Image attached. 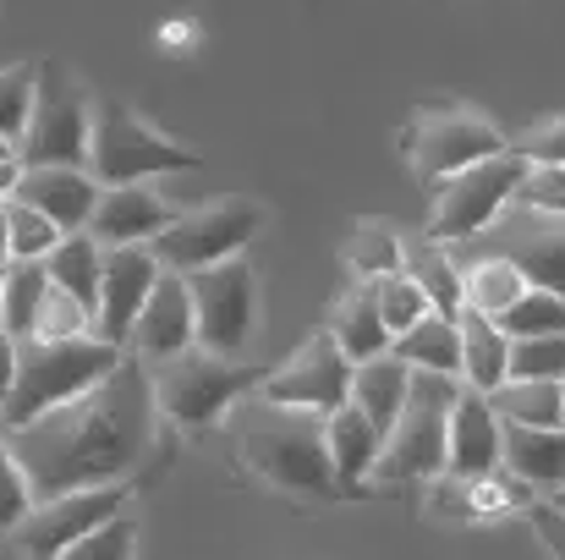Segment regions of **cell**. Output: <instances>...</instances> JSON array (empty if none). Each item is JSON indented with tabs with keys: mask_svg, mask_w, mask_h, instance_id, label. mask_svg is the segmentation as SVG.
Instances as JSON below:
<instances>
[{
	"mask_svg": "<svg viewBox=\"0 0 565 560\" xmlns=\"http://www.w3.org/2000/svg\"><path fill=\"white\" fill-rule=\"evenodd\" d=\"M182 209H171L149 182L132 187H99V203L88 214V236L99 247H132V242H154Z\"/></svg>",
	"mask_w": 565,
	"mask_h": 560,
	"instance_id": "obj_17",
	"label": "cell"
},
{
	"mask_svg": "<svg viewBox=\"0 0 565 560\" xmlns=\"http://www.w3.org/2000/svg\"><path fill=\"white\" fill-rule=\"evenodd\" d=\"M522 517H527V528L539 533V545L550 550V560H565V511H561V506H550V500H533Z\"/></svg>",
	"mask_w": 565,
	"mask_h": 560,
	"instance_id": "obj_44",
	"label": "cell"
},
{
	"mask_svg": "<svg viewBox=\"0 0 565 560\" xmlns=\"http://www.w3.org/2000/svg\"><path fill=\"white\" fill-rule=\"evenodd\" d=\"M550 506H561V511H565V489H561V495H550Z\"/></svg>",
	"mask_w": 565,
	"mask_h": 560,
	"instance_id": "obj_49",
	"label": "cell"
},
{
	"mask_svg": "<svg viewBox=\"0 0 565 560\" xmlns=\"http://www.w3.org/2000/svg\"><path fill=\"white\" fill-rule=\"evenodd\" d=\"M188 297L192 347H203L209 358L242 363L258 336V275L247 270V258H225V264L188 275Z\"/></svg>",
	"mask_w": 565,
	"mask_h": 560,
	"instance_id": "obj_10",
	"label": "cell"
},
{
	"mask_svg": "<svg viewBox=\"0 0 565 560\" xmlns=\"http://www.w3.org/2000/svg\"><path fill=\"white\" fill-rule=\"evenodd\" d=\"M44 275H50V286H61L72 303H83L94 314L99 308V281H105V247L88 231H72V236H61L50 247Z\"/></svg>",
	"mask_w": 565,
	"mask_h": 560,
	"instance_id": "obj_24",
	"label": "cell"
},
{
	"mask_svg": "<svg viewBox=\"0 0 565 560\" xmlns=\"http://www.w3.org/2000/svg\"><path fill=\"white\" fill-rule=\"evenodd\" d=\"M88 121H94V94L55 55H44L33 66V110L17 138V166H83Z\"/></svg>",
	"mask_w": 565,
	"mask_h": 560,
	"instance_id": "obj_7",
	"label": "cell"
},
{
	"mask_svg": "<svg viewBox=\"0 0 565 560\" xmlns=\"http://www.w3.org/2000/svg\"><path fill=\"white\" fill-rule=\"evenodd\" d=\"M121 358L127 352L110 347V341H99V336H66V341L22 336L17 341V379L0 395V429H22V423L66 406L72 395L94 390Z\"/></svg>",
	"mask_w": 565,
	"mask_h": 560,
	"instance_id": "obj_3",
	"label": "cell"
},
{
	"mask_svg": "<svg viewBox=\"0 0 565 560\" xmlns=\"http://www.w3.org/2000/svg\"><path fill=\"white\" fill-rule=\"evenodd\" d=\"M225 429H231V445H236L242 467L258 473L264 484H275L286 495H308V500H341L319 412L280 406V401H264L258 390H247L225 412Z\"/></svg>",
	"mask_w": 565,
	"mask_h": 560,
	"instance_id": "obj_2",
	"label": "cell"
},
{
	"mask_svg": "<svg viewBox=\"0 0 565 560\" xmlns=\"http://www.w3.org/2000/svg\"><path fill=\"white\" fill-rule=\"evenodd\" d=\"M258 369H242L231 358H209L203 347H188L177 358H160L149 363V384H154V401H160V418L188 429V434H203V429H220L225 412L258 390Z\"/></svg>",
	"mask_w": 565,
	"mask_h": 560,
	"instance_id": "obj_6",
	"label": "cell"
},
{
	"mask_svg": "<svg viewBox=\"0 0 565 560\" xmlns=\"http://www.w3.org/2000/svg\"><path fill=\"white\" fill-rule=\"evenodd\" d=\"M55 560H138V517L121 511V517L99 522L94 533H83L66 556H55Z\"/></svg>",
	"mask_w": 565,
	"mask_h": 560,
	"instance_id": "obj_36",
	"label": "cell"
},
{
	"mask_svg": "<svg viewBox=\"0 0 565 560\" xmlns=\"http://www.w3.org/2000/svg\"><path fill=\"white\" fill-rule=\"evenodd\" d=\"M401 231L395 225H384V220H358L352 225V236H347V270L358 275V281H379V275H395L401 270Z\"/></svg>",
	"mask_w": 565,
	"mask_h": 560,
	"instance_id": "obj_31",
	"label": "cell"
},
{
	"mask_svg": "<svg viewBox=\"0 0 565 560\" xmlns=\"http://www.w3.org/2000/svg\"><path fill=\"white\" fill-rule=\"evenodd\" d=\"M28 506H33V489H28V478H22V467H17L6 434H0V539L28 517Z\"/></svg>",
	"mask_w": 565,
	"mask_h": 560,
	"instance_id": "obj_42",
	"label": "cell"
},
{
	"mask_svg": "<svg viewBox=\"0 0 565 560\" xmlns=\"http://www.w3.org/2000/svg\"><path fill=\"white\" fill-rule=\"evenodd\" d=\"M369 292H374V308H379V325L390 330V341L401 336V330H412L423 314H428V297H423V286L406 275V270H395V275H379L369 281Z\"/></svg>",
	"mask_w": 565,
	"mask_h": 560,
	"instance_id": "obj_33",
	"label": "cell"
},
{
	"mask_svg": "<svg viewBox=\"0 0 565 560\" xmlns=\"http://www.w3.org/2000/svg\"><path fill=\"white\" fill-rule=\"evenodd\" d=\"M33 336H50V341H66V336H94V314H88L83 303H72L61 286H50V292H44V303H39Z\"/></svg>",
	"mask_w": 565,
	"mask_h": 560,
	"instance_id": "obj_38",
	"label": "cell"
},
{
	"mask_svg": "<svg viewBox=\"0 0 565 560\" xmlns=\"http://www.w3.org/2000/svg\"><path fill=\"white\" fill-rule=\"evenodd\" d=\"M505 149L522 155L527 166H565V116H550V121L522 127L516 138H505Z\"/></svg>",
	"mask_w": 565,
	"mask_h": 560,
	"instance_id": "obj_40",
	"label": "cell"
},
{
	"mask_svg": "<svg viewBox=\"0 0 565 560\" xmlns=\"http://www.w3.org/2000/svg\"><path fill=\"white\" fill-rule=\"evenodd\" d=\"M11 264V236H6V203H0V270Z\"/></svg>",
	"mask_w": 565,
	"mask_h": 560,
	"instance_id": "obj_47",
	"label": "cell"
},
{
	"mask_svg": "<svg viewBox=\"0 0 565 560\" xmlns=\"http://www.w3.org/2000/svg\"><path fill=\"white\" fill-rule=\"evenodd\" d=\"M522 177H527V160L505 149V155H489V160H478V166L434 182V209H428V231L423 236H434V242H467V236H478L516 198Z\"/></svg>",
	"mask_w": 565,
	"mask_h": 560,
	"instance_id": "obj_12",
	"label": "cell"
},
{
	"mask_svg": "<svg viewBox=\"0 0 565 560\" xmlns=\"http://www.w3.org/2000/svg\"><path fill=\"white\" fill-rule=\"evenodd\" d=\"M505 379H565V330L561 336H527V341H511Z\"/></svg>",
	"mask_w": 565,
	"mask_h": 560,
	"instance_id": "obj_37",
	"label": "cell"
},
{
	"mask_svg": "<svg viewBox=\"0 0 565 560\" xmlns=\"http://www.w3.org/2000/svg\"><path fill=\"white\" fill-rule=\"evenodd\" d=\"M11 198L39 209L61 236H72V231H88V214L99 203V182L83 166H22Z\"/></svg>",
	"mask_w": 565,
	"mask_h": 560,
	"instance_id": "obj_16",
	"label": "cell"
},
{
	"mask_svg": "<svg viewBox=\"0 0 565 560\" xmlns=\"http://www.w3.org/2000/svg\"><path fill=\"white\" fill-rule=\"evenodd\" d=\"M456 325H461V384H467V390H478V395H494V390L505 384L511 336H505L494 319L472 314V308H461V314H456Z\"/></svg>",
	"mask_w": 565,
	"mask_h": 560,
	"instance_id": "obj_22",
	"label": "cell"
},
{
	"mask_svg": "<svg viewBox=\"0 0 565 560\" xmlns=\"http://www.w3.org/2000/svg\"><path fill=\"white\" fill-rule=\"evenodd\" d=\"M406 395H412V369L395 352H379L369 363H352V406L363 418H374L379 429H390L401 418Z\"/></svg>",
	"mask_w": 565,
	"mask_h": 560,
	"instance_id": "obj_26",
	"label": "cell"
},
{
	"mask_svg": "<svg viewBox=\"0 0 565 560\" xmlns=\"http://www.w3.org/2000/svg\"><path fill=\"white\" fill-rule=\"evenodd\" d=\"M192 347V297H188V275L177 270H160L138 325H132V341L127 352L138 363H160V358H177Z\"/></svg>",
	"mask_w": 565,
	"mask_h": 560,
	"instance_id": "obj_18",
	"label": "cell"
},
{
	"mask_svg": "<svg viewBox=\"0 0 565 560\" xmlns=\"http://www.w3.org/2000/svg\"><path fill=\"white\" fill-rule=\"evenodd\" d=\"M456 270L472 258H505L527 286H544L565 297V214H539L522 203H505L494 225H483L467 242H445Z\"/></svg>",
	"mask_w": 565,
	"mask_h": 560,
	"instance_id": "obj_8",
	"label": "cell"
},
{
	"mask_svg": "<svg viewBox=\"0 0 565 560\" xmlns=\"http://www.w3.org/2000/svg\"><path fill=\"white\" fill-rule=\"evenodd\" d=\"M258 225H264V203H253V198H220V203H209V209L177 214L149 247H154L160 270L198 275V270H209V264L242 258V247L258 236Z\"/></svg>",
	"mask_w": 565,
	"mask_h": 560,
	"instance_id": "obj_11",
	"label": "cell"
},
{
	"mask_svg": "<svg viewBox=\"0 0 565 560\" xmlns=\"http://www.w3.org/2000/svg\"><path fill=\"white\" fill-rule=\"evenodd\" d=\"M467 500H472V517H511V511H527L539 495L522 478H511L505 467H494V473L467 478Z\"/></svg>",
	"mask_w": 565,
	"mask_h": 560,
	"instance_id": "obj_34",
	"label": "cell"
},
{
	"mask_svg": "<svg viewBox=\"0 0 565 560\" xmlns=\"http://www.w3.org/2000/svg\"><path fill=\"white\" fill-rule=\"evenodd\" d=\"M6 236H11V258H22V264H44L50 247L61 242V231L17 198H6Z\"/></svg>",
	"mask_w": 565,
	"mask_h": 560,
	"instance_id": "obj_35",
	"label": "cell"
},
{
	"mask_svg": "<svg viewBox=\"0 0 565 560\" xmlns=\"http://www.w3.org/2000/svg\"><path fill=\"white\" fill-rule=\"evenodd\" d=\"M401 149H406L417 182L434 187L467 166H478V160H489V155H505V133L472 105L434 99L412 116V127L401 133Z\"/></svg>",
	"mask_w": 565,
	"mask_h": 560,
	"instance_id": "obj_9",
	"label": "cell"
},
{
	"mask_svg": "<svg viewBox=\"0 0 565 560\" xmlns=\"http://www.w3.org/2000/svg\"><path fill=\"white\" fill-rule=\"evenodd\" d=\"M379 445H384V429H379L374 418H363L352 401L324 418V451H330V467H335L341 495H358L369 484V473H374V462H379Z\"/></svg>",
	"mask_w": 565,
	"mask_h": 560,
	"instance_id": "obj_21",
	"label": "cell"
},
{
	"mask_svg": "<svg viewBox=\"0 0 565 560\" xmlns=\"http://www.w3.org/2000/svg\"><path fill=\"white\" fill-rule=\"evenodd\" d=\"M401 270L423 286L428 314H445V319L461 314V270H456V258H450L445 242H434V236H412V242H401Z\"/></svg>",
	"mask_w": 565,
	"mask_h": 560,
	"instance_id": "obj_25",
	"label": "cell"
},
{
	"mask_svg": "<svg viewBox=\"0 0 565 560\" xmlns=\"http://www.w3.org/2000/svg\"><path fill=\"white\" fill-rule=\"evenodd\" d=\"M390 352H395L406 369L461 379V325L445 319V314H423L412 330H401V336L390 341Z\"/></svg>",
	"mask_w": 565,
	"mask_h": 560,
	"instance_id": "obj_27",
	"label": "cell"
},
{
	"mask_svg": "<svg viewBox=\"0 0 565 560\" xmlns=\"http://www.w3.org/2000/svg\"><path fill=\"white\" fill-rule=\"evenodd\" d=\"M522 292H527V281L505 258H472V264H461V308H472L483 319H500Z\"/></svg>",
	"mask_w": 565,
	"mask_h": 560,
	"instance_id": "obj_29",
	"label": "cell"
},
{
	"mask_svg": "<svg viewBox=\"0 0 565 560\" xmlns=\"http://www.w3.org/2000/svg\"><path fill=\"white\" fill-rule=\"evenodd\" d=\"M511 203L539 209V214H565V166H527Z\"/></svg>",
	"mask_w": 565,
	"mask_h": 560,
	"instance_id": "obj_43",
	"label": "cell"
},
{
	"mask_svg": "<svg viewBox=\"0 0 565 560\" xmlns=\"http://www.w3.org/2000/svg\"><path fill=\"white\" fill-rule=\"evenodd\" d=\"M44 292H50L44 264H22V258H11V264L0 270V330L17 336V341L33 336V319H39Z\"/></svg>",
	"mask_w": 565,
	"mask_h": 560,
	"instance_id": "obj_30",
	"label": "cell"
},
{
	"mask_svg": "<svg viewBox=\"0 0 565 560\" xmlns=\"http://www.w3.org/2000/svg\"><path fill=\"white\" fill-rule=\"evenodd\" d=\"M160 281V258L149 242H132V247H105V281H99V308H94V336L121 347L132 341V325L149 303Z\"/></svg>",
	"mask_w": 565,
	"mask_h": 560,
	"instance_id": "obj_15",
	"label": "cell"
},
{
	"mask_svg": "<svg viewBox=\"0 0 565 560\" xmlns=\"http://www.w3.org/2000/svg\"><path fill=\"white\" fill-rule=\"evenodd\" d=\"M258 395L264 401H280V406H302V412H319L330 418L335 406L352 401V358L330 341V330H319L313 341H302L286 363L258 379Z\"/></svg>",
	"mask_w": 565,
	"mask_h": 560,
	"instance_id": "obj_14",
	"label": "cell"
},
{
	"mask_svg": "<svg viewBox=\"0 0 565 560\" xmlns=\"http://www.w3.org/2000/svg\"><path fill=\"white\" fill-rule=\"evenodd\" d=\"M0 160H17V149H11V144H6V138H0Z\"/></svg>",
	"mask_w": 565,
	"mask_h": 560,
	"instance_id": "obj_48",
	"label": "cell"
},
{
	"mask_svg": "<svg viewBox=\"0 0 565 560\" xmlns=\"http://www.w3.org/2000/svg\"><path fill=\"white\" fill-rule=\"evenodd\" d=\"M500 467L522 478L539 500L565 489V429H527V423H500Z\"/></svg>",
	"mask_w": 565,
	"mask_h": 560,
	"instance_id": "obj_20",
	"label": "cell"
},
{
	"mask_svg": "<svg viewBox=\"0 0 565 560\" xmlns=\"http://www.w3.org/2000/svg\"><path fill=\"white\" fill-rule=\"evenodd\" d=\"M423 511L439 517V522H478L472 517V500H467V478H456V473L423 478Z\"/></svg>",
	"mask_w": 565,
	"mask_h": 560,
	"instance_id": "obj_41",
	"label": "cell"
},
{
	"mask_svg": "<svg viewBox=\"0 0 565 560\" xmlns=\"http://www.w3.org/2000/svg\"><path fill=\"white\" fill-rule=\"evenodd\" d=\"M500 467V412L489 406V395L467 390L450 406V429H445V473L456 478H478Z\"/></svg>",
	"mask_w": 565,
	"mask_h": 560,
	"instance_id": "obj_19",
	"label": "cell"
},
{
	"mask_svg": "<svg viewBox=\"0 0 565 560\" xmlns=\"http://www.w3.org/2000/svg\"><path fill=\"white\" fill-rule=\"evenodd\" d=\"M33 110V66H0V138L17 149Z\"/></svg>",
	"mask_w": 565,
	"mask_h": 560,
	"instance_id": "obj_39",
	"label": "cell"
},
{
	"mask_svg": "<svg viewBox=\"0 0 565 560\" xmlns=\"http://www.w3.org/2000/svg\"><path fill=\"white\" fill-rule=\"evenodd\" d=\"M127 500H132V484H105V489H72V495H55V500H33L28 517L6 539L22 560H55L66 556L83 533H94L99 522L121 517Z\"/></svg>",
	"mask_w": 565,
	"mask_h": 560,
	"instance_id": "obj_13",
	"label": "cell"
},
{
	"mask_svg": "<svg viewBox=\"0 0 565 560\" xmlns=\"http://www.w3.org/2000/svg\"><path fill=\"white\" fill-rule=\"evenodd\" d=\"M511 341H527V336H561L565 330V297L544 292V286H527L500 319H494Z\"/></svg>",
	"mask_w": 565,
	"mask_h": 560,
	"instance_id": "obj_32",
	"label": "cell"
},
{
	"mask_svg": "<svg viewBox=\"0 0 565 560\" xmlns=\"http://www.w3.org/2000/svg\"><path fill=\"white\" fill-rule=\"evenodd\" d=\"M17 177H22V166H17V160H0V203L11 198V187H17Z\"/></svg>",
	"mask_w": 565,
	"mask_h": 560,
	"instance_id": "obj_46",
	"label": "cell"
},
{
	"mask_svg": "<svg viewBox=\"0 0 565 560\" xmlns=\"http://www.w3.org/2000/svg\"><path fill=\"white\" fill-rule=\"evenodd\" d=\"M324 330H330V341H335L352 363H369V358H379V352H390V330L379 325V308H374L369 281H352V286L335 297Z\"/></svg>",
	"mask_w": 565,
	"mask_h": 560,
	"instance_id": "obj_23",
	"label": "cell"
},
{
	"mask_svg": "<svg viewBox=\"0 0 565 560\" xmlns=\"http://www.w3.org/2000/svg\"><path fill=\"white\" fill-rule=\"evenodd\" d=\"M11 379H17V336L0 330V395L11 390Z\"/></svg>",
	"mask_w": 565,
	"mask_h": 560,
	"instance_id": "obj_45",
	"label": "cell"
},
{
	"mask_svg": "<svg viewBox=\"0 0 565 560\" xmlns=\"http://www.w3.org/2000/svg\"><path fill=\"white\" fill-rule=\"evenodd\" d=\"M198 166H203L198 149L166 138L160 127H149L132 105L94 99L83 171L99 187H132V182H154V177H182V171H198Z\"/></svg>",
	"mask_w": 565,
	"mask_h": 560,
	"instance_id": "obj_4",
	"label": "cell"
},
{
	"mask_svg": "<svg viewBox=\"0 0 565 560\" xmlns=\"http://www.w3.org/2000/svg\"><path fill=\"white\" fill-rule=\"evenodd\" d=\"M456 395H461V379L412 369V395H406L401 418L384 429L379 462L369 473L374 484H423V478L445 473V429H450Z\"/></svg>",
	"mask_w": 565,
	"mask_h": 560,
	"instance_id": "obj_5",
	"label": "cell"
},
{
	"mask_svg": "<svg viewBox=\"0 0 565 560\" xmlns=\"http://www.w3.org/2000/svg\"><path fill=\"white\" fill-rule=\"evenodd\" d=\"M0 434H6L33 500L132 484L138 467L160 451V401L149 384V363H138L127 352L94 390L72 395L66 406H55L22 429H0Z\"/></svg>",
	"mask_w": 565,
	"mask_h": 560,
	"instance_id": "obj_1",
	"label": "cell"
},
{
	"mask_svg": "<svg viewBox=\"0 0 565 560\" xmlns=\"http://www.w3.org/2000/svg\"><path fill=\"white\" fill-rule=\"evenodd\" d=\"M489 406L500 423H527V429H565V379H505Z\"/></svg>",
	"mask_w": 565,
	"mask_h": 560,
	"instance_id": "obj_28",
	"label": "cell"
}]
</instances>
